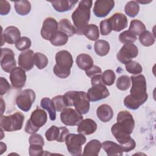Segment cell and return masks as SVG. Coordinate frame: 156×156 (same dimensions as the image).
<instances>
[{
  "instance_id": "cell-1",
  "label": "cell",
  "mask_w": 156,
  "mask_h": 156,
  "mask_svg": "<svg viewBox=\"0 0 156 156\" xmlns=\"http://www.w3.org/2000/svg\"><path fill=\"white\" fill-rule=\"evenodd\" d=\"M117 122L114 124L111 132L119 143L124 152H129L134 149L136 146L135 140L130 137L135 127V121L133 116L128 111H121L118 113Z\"/></svg>"
},
{
  "instance_id": "cell-10",
  "label": "cell",
  "mask_w": 156,
  "mask_h": 156,
  "mask_svg": "<svg viewBox=\"0 0 156 156\" xmlns=\"http://www.w3.org/2000/svg\"><path fill=\"white\" fill-rule=\"evenodd\" d=\"M138 54V49L133 43L124 44L116 54L118 60L123 64H126L136 57Z\"/></svg>"
},
{
  "instance_id": "cell-38",
  "label": "cell",
  "mask_w": 156,
  "mask_h": 156,
  "mask_svg": "<svg viewBox=\"0 0 156 156\" xmlns=\"http://www.w3.org/2000/svg\"><path fill=\"white\" fill-rule=\"evenodd\" d=\"M130 78L126 75H122L119 76L116 80V86L119 90H127L130 87Z\"/></svg>"
},
{
  "instance_id": "cell-2",
  "label": "cell",
  "mask_w": 156,
  "mask_h": 156,
  "mask_svg": "<svg viewBox=\"0 0 156 156\" xmlns=\"http://www.w3.org/2000/svg\"><path fill=\"white\" fill-rule=\"evenodd\" d=\"M130 78L132 80L130 94L124 98V105L129 109L136 110L147 100L146 80L143 74L132 76Z\"/></svg>"
},
{
  "instance_id": "cell-11",
  "label": "cell",
  "mask_w": 156,
  "mask_h": 156,
  "mask_svg": "<svg viewBox=\"0 0 156 156\" xmlns=\"http://www.w3.org/2000/svg\"><path fill=\"white\" fill-rule=\"evenodd\" d=\"M62 123L68 126H78L83 120L82 115L71 108H66L60 113Z\"/></svg>"
},
{
  "instance_id": "cell-32",
  "label": "cell",
  "mask_w": 156,
  "mask_h": 156,
  "mask_svg": "<svg viewBox=\"0 0 156 156\" xmlns=\"http://www.w3.org/2000/svg\"><path fill=\"white\" fill-rule=\"evenodd\" d=\"M139 40L143 46L148 47L154 44L155 41V36L151 32L145 30L139 35Z\"/></svg>"
},
{
  "instance_id": "cell-9",
  "label": "cell",
  "mask_w": 156,
  "mask_h": 156,
  "mask_svg": "<svg viewBox=\"0 0 156 156\" xmlns=\"http://www.w3.org/2000/svg\"><path fill=\"white\" fill-rule=\"evenodd\" d=\"M35 100V93L32 89H25L20 92L16 98L18 107L23 112H28Z\"/></svg>"
},
{
  "instance_id": "cell-41",
  "label": "cell",
  "mask_w": 156,
  "mask_h": 156,
  "mask_svg": "<svg viewBox=\"0 0 156 156\" xmlns=\"http://www.w3.org/2000/svg\"><path fill=\"white\" fill-rule=\"evenodd\" d=\"M31 40L27 37H21L15 43L16 48L20 51H24L29 49L31 46Z\"/></svg>"
},
{
  "instance_id": "cell-49",
  "label": "cell",
  "mask_w": 156,
  "mask_h": 156,
  "mask_svg": "<svg viewBox=\"0 0 156 156\" xmlns=\"http://www.w3.org/2000/svg\"><path fill=\"white\" fill-rule=\"evenodd\" d=\"M6 149H7L6 144L2 142H1V153H0V154L2 155L3 154V152L6 151Z\"/></svg>"
},
{
  "instance_id": "cell-4",
  "label": "cell",
  "mask_w": 156,
  "mask_h": 156,
  "mask_svg": "<svg viewBox=\"0 0 156 156\" xmlns=\"http://www.w3.org/2000/svg\"><path fill=\"white\" fill-rule=\"evenodd\" d=\"M63 96L68 107L74 106L75 110L81 115H85L89 112L90 101L85 91H69Z\"/></svg>"
},
{
  "instance_id": "cell-28",
  "label": "cell",
  "mask_w": 156,
  "mask_h": 156,
  "mask_svg": "<svg viewBox=\"0 0 156 156\" xmlns=\"http://www.w3.org/2000/svg\"><path fill=\"white\" fill-rule=\"evenodd\" d=\"M94 48L97 55L103 57L107 55L110 51V47L108 41L104 40H99L96 41Z\"/></svg>"
},
{
  "instance_id": "cell-36",
  "label": "cell",
  "mask_w": 156,
  "mask_h": 156,
  "mask_svg": "<svg viewBox=\"0 0 156 156\" xmlns=\"http://www.w3.org/2000/svg\"><path fill=\"white\" fill-rule=\"evenodd\" d=\"M125 68L128 73L134 75L140 74L143 71L141 65L138 62L133 60H131L125 64Z\"/></svg>"
},
{
  "instance_id": "cell-5",
  "label": "cell",
  "mask_w": 156,
  "mask_h": 156,
  "mask_svg": "<svg viewBox=\"0 0 156 156\" xmlns=\"http://www.w3.org/2000/svg\"><path fill=\"white\" fill-rule=\"evenodd\" d=\"M56 64L53 68L55 76L61 79L68 77L71 73V68L73 64V58L69 52L62 50L55 54Z\"/></svg>"
},
{
  "instance_id": "cell-27",
  "label": "cell",
  "mask_w": 156,
  "mask_h": 156,
  "mask_svg": "<svg viewBox=\"0 0 156 156\" xmlns=\"http://www.w3.org/2000/svg\"><path fill=\"white\" fill-rule=\"evenodd\" d=\"M40 105L43 109L48 112L50 119L51 121H55L56 119V110L52 100L46 97L44 98L41 100Z\"/></svg>"
},
{
  "instance_id": "cell-20",
  "label": "cell",
  "mask_w": 156,
  "mask_h": 156,
  "mask_svg": "<svg viewBox=\"0 0 156 156\" xmlns=\"http://www.w3.org/2000/svg\"><path fill=\"white\" fill-rule=\"evenodd\" d=\"M97 129V124L90 118L83 119L78 125L77 130L79 133L83 135H91Z\"/></svg>"
},
{
  "instance_id": "cell-8",
  "label": "cell",
  "mask_w": 156,
  "mask_h": 156,
  "mask_svg": "<svg viewBox=\"0 0 156 156\" xmlns=\"http://www.w3.org/2000/svg\"><path fill=\"white\" fill-rule=\"evenodd\" d=\"M87 139L82 133H69L66 137L65 144L69 154L73 156L82 155V146L86 143Z\"/></svg>"
},
{
  "instance_id": "cell-14",
  "label": "cell",
  "mask_w": 156,
  "mask_h": 156,
  "mask_svg": "<svg viewBox=\"0 0 156 156\" xmlns=\"http://www.w3.org/2000/svg\"><path fill=\"white\" fill-rule=\"evenodd\" d=\"M115 6V1L113 0H98L94 2L93 13L99 18L106 16Z\"/></svg>"
},
{
  "instance_id": "cell-34",
  "label": "cell",
  "mask_w": 156,
  "mask_h": 156,
  "mask_svg": "<svg viewBox=\"0 0 156 156\" xmlns=\"http://www.w3.org/2000/svg\"><path fill=\"white\" fill-rule=\"evenodd\" d=\"M129 30L135 35H140L146 30V26L141 21L133 20L130 21Z\"/></svg>"
},
{
  "instance_id": "cell-45",
  "label": "cell",
  "mask_w": 156,
  "mask_h": 156,
  "mask_svg": "<svg viewBox=\"0 0 156 156\" xmlns=\"http://www.w3.org/2000/svg\"><path fill=\"white\" fill-rule=\"evenodd\" d=\"M29 143L30 144H40L43 146L44 145V141L43 136L37 133L32 134L29 138Z\"/></svg>"
},
{
  "instance_id": "cell-29",
  "label": "cell",
  "mask_w": 156,
  "mask_h": 156,
  "mask_svg": "<svg viewBox=\"0 0 156 156\" xmlns=\"http://www.w3.org/2000/svg\"><path fill=\"white\" fill-rule=\"evenodd\" d=\"M68 37L63 32L57 30L51 37L49 41L51 43L55 46H61L66 44Z\"/></svg>"
},
{
  "instance_id": "cell-47",
  "label": "cell",
  "mask_w": 156,
  "mask_h": 156,
  "mask_svg": "<svg viewBox=\"0 0 156 156\" xmlns=\"http://www.w3.org/2000/svg\"><path fill=\"white\" fill-rule=\"evenodd\" d=\"M11 6L10 3L5 0L0 1V14L1 15H6L10 11Z\"/></svg>"
},
{
  "instance_id": "cell-22",
  "label": "cell",
  "mask_w": 156,
  "mask_h": 156,
  "mask_svg": "<svg viewBox=\"0 0 156 156\" xmlns=\"http://www.w3.org/2000/svg\"><path fill=\"white\" fill-rule=\"evenodd\" d=\"M96 115L98 118L103 122L110 121L113 116L112 108L108 104H102L96 109Z\"/></svg>"
},
{
  "instance_id": "cell-48",
  "label": "cell",
  "mask_w": 156,
  "mask_h": 156,
  "mask_svg": "<svg viewBox=\"0 0 156 156\" xmlns=\"http://www.w3.org/2000/svg\"><path fill=\"white\" fill-rule=\"evenodd\" d=\"M0 87H1V91L0 94L2 96L7 93L9 90L10 89V85L6 79L4 77L0 78Z\"/></svg>"
},
{
  "instance_id": "cell-43",
  "label": "cell",
  "mask_w": 156,
  "mask_h": 156,
  "mask_svg": "<svg viewBox=\"0 0 156 156\" xmlns=\"http://www.w3.org/2000/svg\"><path fill=\"white\" fill-rule=\"evenodd\" d=\"M43 146L37 144H30L29 147V154L30 156H41L43 154Z\"/></svg>"
},
{
  "instance_id": "cell-26",
  "label": "cell",
  "mask_w": 156,
  "mask_h": 156,
  "mask_svg": "<svg viewBox=\"0 0 156 156\" xmlns=\"http://www.w3.org/2000/svg\"><path fill=\"white\" fill-rule=\"evenodd\" d=\"M76 64L82 70H87L93 65L92 57L87 54H80L76 57Z\"/></svg>"
},
{
  "instance_id": "cell-12",
  "label": "cell",
  "mask_w": 156,
  "mask_h": 156,
  "mask_svg": "<svg viewBox=\"0 0 156 156\" xmlns=\"http://www.w3.org/2000/svg\"><path fill=\"white\" fill-rule=\"evenodd\" d=\"M16 63L13 51L7 48H1V66L2 70L6 73H10L16 68Z\"/></svg>"
},
{
  "instance_id": "cell-39",
  "label": "cell",
  "mask_w": 156,
  "mask_h": 156,
  "mask_svg": "<svg viewBox=\"0 0 156 156\" xmlns=\"http://www.w3.org/2000/svg\"><path fill=\"white\" fill-rule=\"evenodd\" d=\"M136 35L133 34L129 30L122 32L119 35V40L121 43L124 44L133 43L136 40Z\"/></svg>"
},
{
  "instance_id": "cell-30",
  "label": "cell",
  "mask_w": 156,
  "mask_h": 156,
  "mask_svg": "<svg viewBox=\"0 0 156 156\" xmlns=\"http://www.w3.org/2000/svg\"><path fill=\"white\" fill-rule=\"evenodd\" d=\"M16 12L22 16L27 15L31 10V4L28 1H18L14 2Z\"/></svg>"
},
{
  "instance_id": "cell-25",
  "label": "cell",
  "mask_w": 156,
  "mask_h": 156,
  "mask_svg": "<svg viewBox=\"0 0 156 156\" xmlns=\"http://www.w3.org/2000/svg\"><path fill=\"white\" fill-rule=\"evenodd\" d=\"M58 30L65 33L68 37L73 36L76 34V29L69 20L64 18L62 19L58 23Z\"/></svg>"
},
{
  "instance_id": "cell-6",
  "label": "cell",
  "mask_w": 156,
  "mask_h": 156,
  "mask_svg": "<svg viewBox=\"0 0 156 156\" xmlns=\"http://www.w3.org/2000/svg\"><path fill=\"white\" fill-rule=\"evenodd\" d=\"M47 119L46 112L41 108H36L32 112L30 118L26 123L25 132L31 135L35 133L41 127L46 124Z\"/></svg>"
},
{
  "instance_id": "cell-16",
  "label": "cell",
  "mask_w": 156,
  "mask_h": 156,
  "mask_svg": "<svg viewBox=\"0 0 156 156\" xmlns=\"http://www.w3.org/2000/svg\"><path fill=\"white\" fill-rule=\"evenodd\" d=\"M58 30V23L52 17L46 18L41 29V35L46 40H49L51 36Z\"/></svg>"
},
{
  "instance_id": "cell-13",
  "label": "cell",
  "mask_w": 156,
  "mask_h": 156,
  "mask_svg": "<svg viewBox=\"0 0 156 156\" xmlns=\"http://www.w3.org/2000/svg\"><path fill=\"white\" fill-rule=\"evenodd\" d=\"M87 96L90 101L96 102L105 99L110 95V92L103 83H99L92 85L87 91Z\"/></svg>"
},
{
  "instance_id": "cell-37",
  "label": "cell",
  "mask_w": 156,
  "mask_h": 156,
  "mask_svg": "<svg viewBox=\"0 0 156 156\" xmlns=\"http://www.w3.org/2000/svg\"><path fill=\"white\" fill-rule=\"evenodd\" d=\"M34 63L38 69H42L48 65V59L44 54L37 52L35 53Z\"/></svg>"
},
{
  "instance_id": "cell-18",
  "label": "cell",
  "mask_w": 156,
  "mask_h": 156,
  "mask_svg": "<svg viewBox=\"0 0 156 156\" xmlns=\"http://www.w3.org/2000/svg\"><path fill=\"white\" fill-rule=\"evenodd\" d=\"M108 19L112 30L119 32L126 28L127 26V18L126 16L122 13H115Z\"/></svg>"
},
{
  "instance_id": "cell-17",
  "label": "cell",
  "mask_w": 156,
  "mask_h": 156,
  "mask_svg": "<svg viewBox=\"0 0 156 156\" xmlns=\"http://www.w3.org/2000/svg\"><path fill=\"white\" fill-rule=\"evenodd\" d=\"M35 53L31 49L23 51L18 56V65L25 71L31 70L34 65Z\"/></svg>"
},
{
  "instance_id": "cell-19",
  "label": "cell",
  "mask_w": 156,
  "mask_h": 156,
  "mask_svg": "<svg viewBox=\"0 0 156 156\" xmlns=\"http://www.w3.org/2000/svg\"><path fill=\"white\" fill-rule=\"evenodd\" d=\"M2 37L5 42L13 44H15L21 38V32L16 27L11 26L5 29L4 32L2 33Z\"/></svg>"
},
{
  "instance_id": "cell-3",
  "label": "cell",
  "mask_w": 156,
  "mask_h": 156,
  "mask_svg": "<svg viewBox=\"0 0 156 156\" xmlns=\"http://www.w3.org/2000/svg\"><path fill=\"white\" fill-rule=\"evenodd\" d=\"M92 4L93 1L91 0L80 1L78 7L72 13L71 18L77 35H83V32L88 25Z\"/></svg>"
},
{
  "instance_id": "cell-7",
  "label": "cell",
  "mask_w": 156,
  "mask_h": 156,
  "mask_svg": "<svg viewBox=\"0 0 156 156\" xmlns=\"http://www.w3.org/2000/svg\"><path fill=\"white\" fill-rule=\"evenodd\" d=\"M24 121V115L16 112L9 116H1L0 126L4 131L13 132L21 130Z\"/></svg>"
},
{
  "instance_id": "cell-50",
  "label": "cell",
  "mask_w": 156,
  "mask_h": 156,
  "mask_svg": "<svg viewBox=\"0 0 156 156\" xmlns=\"http://www.w3.org/2000/svg\"><path fill=\"white\" fill-rule=\"evenodd\" d=\"M1 115H2L4 111V108H5V104L4 103V101L2 99V98H1Z\"/></svg>"
},
{
  "instance_id": "cell-21",
  "label": "cell",
  "mask_w": 156,
  "mask_h": 156,
  "mask_svg": "<svg viewBox=\"0 0 156 156\" xmlns=\"http://www.w3.org/2000/svg\"><path fill=\"white\" fill-rule=\"evenodd\" d=\"M102 147L108 156H121L123 149L121 146L112 141H105L102 143Z\"/></svg>"
},
{
  "instance_id": "cell-42",
  "label": "cell",
  "mask_w": 156,
  "mask_h": 156,
  "mask_svg": "<svg viewBox=\"0 0 156 156\" xmlns=\"http://www.w3.org/2000/svg\"><path fill=\"white\" fill-rule=\"evenodd\" d=\"M52 100L54 102L55 110L58 112H62L68 107L65 97L63 95L56 96L54 97Z\"/></svg>"
},
{
  "instance_id": "cell-46",
  "label": "cell",
  "mask_w": 156,
  "mask_h": 156,
  "mask_svg": "<svg viewBox=\"0 0 156 156\" xmlns=\"http://www.w3.org/2000/svg\"><path fill=\"white\" fill-rule=\"evenodd\" d=\"M85 73H86V75L90 78H92L93 77L96 75L102 74L101 68L99 66H98L96 65H93L90 68L85 71Z\"/></svg>"
},
{
  "instance_id": "cell-35",
  "label": "cell",
  "mask_w": 156,
  "mask_h": 156,
  "mask_svg": "<svg viewBox=\"0 0 156 156\" xmlns=\"http://www.w3.org/2000/svg\"><path fill=\"white\" fill-rule=\"evenodd\" d=\"M61 132V128L57 127L56 126H52L50 128H49L46 133H45V136L48 141H51L54 140H57L59 138V136L60 135Z\"/></svg>"
},
{
  "instance_id": "cell-33",
  "label": "cell",
  "mask_w": 156,
  "mask_h": 156,
  "mask_svg": "<svg viewBox=\"0 0 156 156\" xmlns=\"http://www.w3.org/2000/svg\"><path fill=\"white\" fill-rule=\"evenodd\" d=\"M140 11V5L135 1H129L124 7V12L127 15L133 18L138 15Z\"/></svg>"
},
{
  "instance_id": "cell-31",
  "label": "cell",
  "mask_w": 156,
  "mask_h": 156,
  "mask_svg": "<svg viewBox=\"0 0 156 156\" xmlns=\"http://www.w3.org/2000/svg\"><path fill=\"white\" fill-rule=\"evenodd\" d=\"M83 35L91 41H97L99 37L98 27L94 24H88L83 32Z\"/></svg>"
},
{
  "instance_id": "cell-24",
  "label": "cell",
  "mask_w": 156,
  "mask_h": 156,
  "mask_svg": "<svg viewBox=\"0 0 156 156\" xmlns=\"http://www.w3.org/2000/svg\"><path fill=\"white\" fill-rule=\"evenodd\" d=\"M53 8L58 12H65L71 10L78 3L77 1L58 0L51 1Z\"/></svg>"
},
{
  "instance_id": "cell-23",
  "label": "cell",
  "mask_w": 156,
  "mask_h": 156,
  "mask_svg": "<svg viewBox=\"0 0 156 156\" xmlns=\"http://www.w3.org/2000/svg\"><path fill=\"white\" fill-rule=\"evenodd\" d=\"M102 147V143L98 140H90L84 147L82 154L84 156H98Z\"/></svg>"
},
{
  "instance_id": "cell-44",
  "label": "cell",
  "mask_w": 156,
  "mask_h": 156,
  "mask_svg": "<svg viewBox=\"0 0 156 156\" xmlns=\"http://www.w3.org/2000/svg\"><path fill=\"white\" fill-rule=\"evenodd\" d=\"M112 31L108 19L102 20L100 23V32L102 35H107Z\"/></svg>"
},
{
  "instance_id": "cell-15",
  "label": "cell",
  "mask_w": 156,
  "mask_h": 156,
  "mask_svg": "<svg viewBox=\"0 0 156 156\" xmlns=\"http://www.w3.org/2000/svg\"><path fill=\"white\" fill-rule=\"evenodd\" d=\"M9 77L12 87L16 89L22 88L27 78L25 71L21 67L15 68L10 73Z\"/></svg>"
},
{
  "instance_id": "cell-40",
  "label": "cell",
  "mask_w": 156,
  "mask_h": 156,
  "mask_svg": "<svg viewBox=\"0 0 156 156\" xmlns=\"http://www.w3.org/2000/svg\"><path fill=\"white\" fill-rule=\"evenodd\" d=\"M116 75L114 71L112 69H107L102 74V80L105 85L110 86L115 82Z\"/></svg>"
}]
</instances>
